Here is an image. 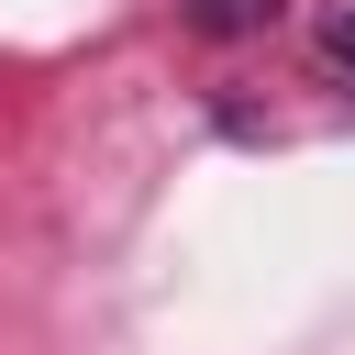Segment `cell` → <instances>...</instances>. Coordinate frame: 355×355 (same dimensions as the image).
Instances as JSON below:
<instances>
[{"mask_svg":"<svg viewBox=\"0 0 355 355\" xmlns=\"http://www.w3.org/2000/svg\"><path fill=\"white\" fill-rule=\"evenodd\" d=\"M277 0H200V33H255Z\"/></svg>","mask_w":355,"mask_h":355,"instance_id":"cell-1","label":"cell"},{"mask_svg":"<svg viewBox=\"0 0 355 355\" xmlns=\"http://www.w3.org/2000/svg\"><path fill=\"white\" fill-rule=\"evenodd\" d=\"M322 55H333V67H355V11H344V22L322 33Z\"/></svg>","mask_w":355,"mask_h":355,"instance_id":"cell-2","label":"cell"}]
</instances>
